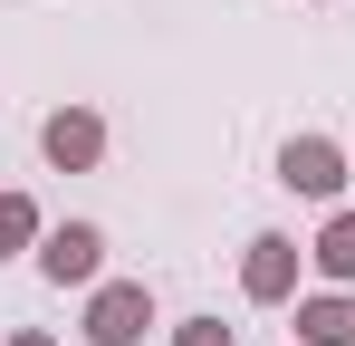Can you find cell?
Listing matches in <instances>:
<instances>
[{"mask_svg":"<svg viewBox=\"0 0 355 346\" xmlns=\"http://www.w3.org/2000/svg\"><path fill=\"white\" fill-rule=\"evenodd\" d=\"M297 270H307V250H297L288 231H250V240H240V298H250V308H288Z\"/></svg>","mask_w":355,"mask_h":346,"instance_id":"6da1fadb","label":"cell"},{"mask_svg":"<svg viewBox=\"0 0 355 346\" xmlns=\"http://www.w3.org/2000/svg\"><path fill=\"white\" fill-rule=\"evenodd\" d=\"M279 183H288L297 202H327V212H336V192L355 183V164H346L336 135H288V145H279Z\"/></svg>","mask_w":355,"mask_h":346,"instance_id":"7a4b0ae2","label":"cell"},{"mask_svg":"<svg viewBox=\"0 0 355 346\" xmlns=\"http://www.w3.org/2000/svg\"><path fill=\"white\" fill-rule=\"evenodd\" d=\"M29 260H39L49 288H96V279H106V231H96V222H49Z\"/></svg>","mask_w":355,"mask_h":346,"instance_id":"3957f363","label":"cell"},{"mask_svg":"<svg viewBox=\"0 0 355 346\" xmlns=\"http://www.w3.org/2000/svg\"><path fill=\"white\" fill-rule=\"evenodd\" d=\"M154 337V288L144 279H96L87 288V346H144Z\"/></svg>","mask_w":355,"mask_h":346,"instance_id":"277c9868","label":"cell"},{"mask_svg":"<svg viewBox=\"0 0 355 346\" xmlns=\"http://www.w3.org/2000/svg\"><path fill=\"white\" fill-rule=\"evenodd\" d=\"M39 154H49V173H96L106 164V115L96 106H49L39 115Z\"/></svg>","mask_w":355,"mask_h":346,"instance_id":"5b68a950","label":"cell"},{"mask_svg":"<svg viewBox=\"0 0 355 346\" xmlns=\"http://www.w3.org/2000/svg\"><path fill=\"white\" fill-rule=\"evenodd\" d=\"M297 346H355V288L297 298Z\"/></svg>","mask_w":355,"mask_h":346,"instance_id":"8992f818","label":"cell"},{"mask_svg":"<svg viewBox=\"0 0 355 346\" xmlns=\"http://www.w3.org/2000/svg\"><path fill=\"white\" fill-rule=\"evenodd\" d=\"M307 270H317L327 288H355V212H346V202L317 222V240H307Z\"/></svg>","mask_w":355,"mask_h":346,"instance_id":"52a82bcc","label":"cell"},{"mask_svg":"<svg viewBox=\"0 0 355 346\" xmlns=\"http://www.w3.org/2000/svg\"><path fill=\"white\" fill-rule=\"evenodd\" d=\"M39 202H29V192H19V183H10V192H0V260H19V250H39Z\"/></svg>","mask_w":355,"mask_h":346,"instance_id":"ba28073f","label":"cell"},{"mask_svg":"<svg viewBox=\"0 0 355 346\" xmlns=\"http://www.w3.org/2000/svg\"><path fill=\"white\" fill-rule=\"evenodd\" d=\"M173 346H240V337L221 327V318H182V327H173Z\"/></svg>","mask_w":355,"mask_h":346,"instance_id":"9c48e42d","label":"cell"},{"mask_svg":"<svg viewBox=\"0 0 355 346\" xmlns=\"http://www.w3.org/2000/svg\"><path fill=\"white\" fill-rule=\"evenodd\" d=\"M0 346H58V337H49V327H10Z\"/></svg>","mask_w":355,"mask_h":346,"instance_id":"30bf717a","label":"cell"},{"mask_svg":"<svg viewBox=\"0 0 355 346\" xmlns=\"http://www.w3.org/2000/svg\"><path fill=\"white\" fill-rule=\"evenodd\" d=\"M346 164H355V145H346Z\"/></svg>","mask_w":355,"mask_h":346,"instance_id":"8fae6325","label":"cell"}]
</instances>
